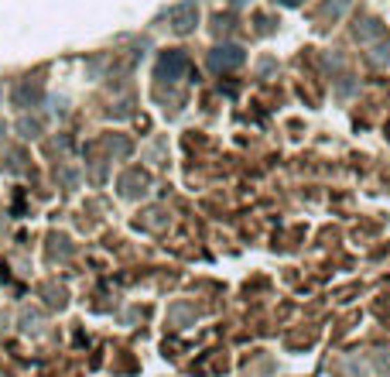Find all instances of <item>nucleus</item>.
Instances as JSON below:
<instances>
[{"instance_id":"7ed1b4c3","label":"nucleus","mask_w":390,"mask_h":377,"mask_svg":"<svg viewBox=\"0 0 390 377\" xmlns=\"http://www.w3.org/2000/svg\"><path fill=\"white\" fill-rule=\"evenodd\" d=\"M195 24H198V3H195V0H189V3H178V7L171 10V31L189 35Z\"/></svg>"},{"instance_id":"f257e3e1","label":"nucleus","mask_w":390,"mask_h":377,"mask_svg":"<svg viewBox=\"0 0 390 377\" xmlns=\"http://www.w3.org/2000/svg\"><path fill=\"white\" fill-rule=\"evenodd\" d=\"M185 72H189V55H185L182 48H168V52L157 59V79H164V83H178Z\"/></svg>"},{"instance_id":"f03ea898","label":"nucleus","mask_w":390,"mask_h":377,"mask_svg":"<svg viewBox=\"0 0 390 377\" xmlns=\"http://www.w3.org/2000/svg\"><path fill=\"white\" fill-rule=\"evenodd\" d=\"M243 48L240 45H216L212 52H209V69L212 72H230L236 66H243Z\"/></svg>"},{"instance_id":"20e7f679","label":"nucleus","mask_w":390,"mask_h":377,"mask_svg":"<svg viewBox=\"0 0 390 377\" xmlns=\"http://www.w3.org/2000/svg\"><path fill=\"white\" fill-rule=\"evenodd\" d=\"M277 3H284V7H298L302 0H277Z\"/></svg>"}]
</instances>
